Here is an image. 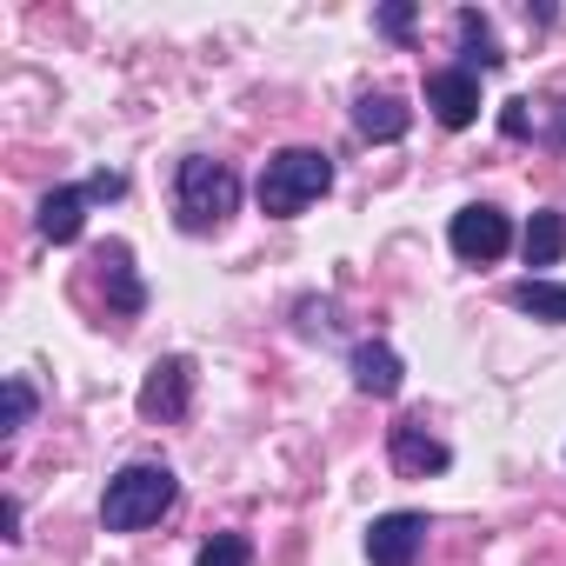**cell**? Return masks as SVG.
I'll return each mask as SVG.
<instances>
[{
  "instance_id": "obj_17",
  "label": "cell",
  "mask_w": 566,
  "mask_h": 566,
  "mask_svg": "<svg viewBox=\"0 0 566 566\" xmlns=\"http://www.w3.org/2000/svg\"><path fill=\"white\" fill-rule=\"evenodd\" d=\"M28 420H34V387H28V380L14 374V380H8V440H14V433H21Z\"/></svg>"
},
{
  "instance_id": "obj_18",
  "label": "cell",
  "mask_w": 566,
  "mask_h": 566,
  "mask_svg": "<svg viewBox=\"0 0 566 566\" xmlns=\"http://www.w3.org/2000/svg\"><path fill=\"white\" fill-rule=\"evenodd\" d=\"M380 34H387V41H407V34H413V8H407V0L380 8Z\"/></svg>"
},
{
  "instance_id": "obj_12",
  "label": "cell",
  "mask_w": 566,
  "mask_h": 566,
  "mask_svg": "<svg viewBox=\"0 0 566 566\" xmlns=\"http://www.w3.org/2000/svg\"><path fill=\"white\" fill-rule=\"evenodd\" d=\"M506 54H500V41H493V28H486V14L480 8H467L460 14V67L467 74H493Z\"/></svg>"
},
{
  "instance_id": "obj_4",
  "label": "cell",
  "mask_w": 566,
  "mask_h": 566,
  "mask_svg": "<svg viewBox=\"0 0 566 566\" xmlns=\"http://www.w3.org/2000/svg\"><path fill=\"white\" fill-rule=\"evenodd\" d=\"M187 400H193V360L187 354L154 360L147 380H140V420H180Z\"/></svg>"
},
{
  "instance_id": "obj_5",
  "label": "cell",
  "mask_w": 566,
  "mask_h": 566,
  "mask_svg": "<svg viewBox=\"0 0 566 566\" xmlns=\"http://www.w3.org/2000/svg\"><path fill=\"white\" fill-rule=\"evenodd\" d=\"M447 240H453L460 260H500L513 247V227H506L500 207H460L453 227H447Z\"/></svg>"
},
{
  "instance_id": "obj_16",
  "label": "cell",
  "mask_w": 566,
  "mask_h": 566,
  "mask_svg": "<svg viewBox=\"0 0 566 566\" xmlns=\"http://www.w3.org/2000/svg\"><path fill=\"white\" fill-rule=\"evenodd\" d=\"M193 566H253V546H247V533H213Z\"/></svg>"
},
{
  "instance_id": "obj_20",
  "label": "cell",
  "mask_w": 566,
  "mask_h": 566,
  "mask_svg": "<svg viewBox=\"0 0 566 566\" xmlns=\"http://www.w3.org/2000/svg\"><path fill=\"white\" fill-rule=\"evenodd\" d=\"M120 193H127V174H107V167H101V174L87 180V200H120Z\"/></svg>"
},
{
  "instance_id": "obj_8",
  "label": "cell",
  "mask_w": 566,
  "mask_h": 566,
  "mask_svg": "<svg viewBox=\"0 0 566 566\" xmlns=\"http://www.w3.org/2000/svg\"><path fill=\"white\" fill-rule=\"evenodd\" d=\"M387 447H394V467H400L407 480H427V473H447V467H453L447 440H433L427 420H400V427L387 433Z\"/></svg>"
},
{
  "instance_id": "obj_1",
  "label": "cell",
  "mask_w": 566,
  "mask_h": 566,
  "mask_svg": "<svg viewBox=\"0 0 566 566\" xmlns=\"http://www.w3.org/2000/svg\"><path fill=\"white\" fill-rule=\"evenodd\" d=\"M174 500H180V480H174L160 460H134V467H120V473L107 480V493H101V526H107V533H140V526H154Z\"/></svg>"
},
{
  "instance_id": "obj_21",
  "label": "cell",
  "mask_w": 566,
  "mask_h": 566,
  "mask_svg": "<svg viewBox=\"0 0 566 566\" xmlns=\"http://www.w3.org/2000/svg\"><path fill=\"white\" fill-rule=\"evenodd\" d=\"M301 327H321V334H327V327H334V307H327V301H301Z\"/></svg>"
},
{
  "instance_id": "obj_3",
  "label": "cell",
  "mask_w": 566,
  "mask_h": 566,
  "mask_svg": "<svg viewBox=\"0 0 566 566\" xmlns=\"http://www.w3.org/2000/svg\"><path fill=\"white\" fill-rule=\"evenodd\" d=\"M174 207H180V227L187 233H213L233 207H240V174L227 160H180V180H174Z\"/></svg>"
},
{
  "instance_id": "obj_7",
  "label": "cell",
  "mask_w": 566,
  "mask_h": 566,
  "mask_svg": "<svg viewBox=\"0 0 566 566\" xmlns=\"http://www.w3.org/2000/svg\"><path fill=\"white\" fill-rule=\"evenodd\" d=\"M427 546V520L420 513H380L374 533H367V559L374 566H413Z\"/></svg>"
},
{
  "instance_id": "obj_23",
  "label": "cell",
  "mask_w": 566,
  "mask_h": 566,
  "mask_svg": "<svg viewBox=\"0 0 566 566\" xmlns=\"http://www.w3.org/2000/svg\"><path fill=\"white\" fill-rule=\"evenodd\" d=\"M0 533H8V539H21V500H8V506H0Z\"/></svg>"
},
{
  "instance_id": "obj_9",
  "label": "cell",
  "mask_w": 566,
  "mask_h": 566,
  "mask_svg": "<svg viewBox=\"0 0 566 566\" xmlns=\"http://www.w3.org/2000/svg\"><path fill=\"white\" fill-rule=\"evenodd\" d=\"M400 374H407V367H400V354H394L387 340H360V347H354V387H360V394L394 400V394H400Z\"/></svg>"
},
{
  "instance_id": "obj_19",
  "label": "cell",
  "mask_w": 566,
  "mask_h": 566,
  "mask_svg": "<svg viewBox=\"0 0 566 566\" xmlns=\"http://www.w3.org/2000/svg\"><path fill=\"white\" fill-rule=\"evenodd\" d=\"M539 127V114H526V101H506V114H500V134H513V140H526Z\"/></svg>"
},
{
  "instance_id": "obj_11",
  "label": "cell",
  "mask_w": 566,
  "mask_h": 566,
  "mask_svg": "<svg viewBox=\"0 0 566 566\" xmlns=\"http://www.w3.org/2000/svg\"><path fill=\"white\" fill-rule=\"evenodd\" d=\"M354 127H360L367 140H400V134L413 127V114H407V101H400V94H360Z\"/></svg>"
},
{
  "instance_id": "obj_15",
  "label": "cell",
  "mask_w": 566,
  "mask_h": 566,
  "mask_svg": "<svg viewBox=\"0 0 566 566\" xmlns=\"http://www.w3.org/2000/svg\"><path fill=\"white\" fill-rule=\"evenodd\" d=\"M513 307L533 314V321L566 327V287H559V280H520V287H513Z\"/></svg>"
},
{
  "instance_id": "obj_2",
  "label": "cell",
  "mask_w": 566,
  "mask_h": 566,
  "mask_svg": "<svg viewBox=\"0 0 566 566\" xmlns=\"http://www.w3.org/2000/svg\"><path fill=\"white\" fill-rule=\"evenodd\" d=\"M327 187H334V160H327L321 147H280V154L260 167V213L294 220V213H307Z\"/></svg>"
},
{
  "instance_id": "obj_6",
  "label": "cell",
  "mask_w": 566,
  "mask_h": 566,
  "mask_svg": "<svg viewBox=\"0 0 566 566\" xmlns=\"http://www.w3.org/2000/svg\"><path fill=\"white\" fill-rule=\"evenodd\" d=\"M427 107H433L440 127H473L480 120V74H467V67L427 74Z\"/></svg>"
},
{
  "instance_id": "obj_13",
  "label": "cell",
  "mask_w": 566,
  "mask_h": 566,
  "mask_svg": "<svg viewBox=\"0 0 566 566\" xmlns=\"http://www.w3.org/2000/svg\"><path fill=\"white\" fill-rule=\"evenodd\" d=\"M101 266H107V307L114 314H140L147 307V287L134 280V266H127V247L114 240V247H101Z\"/></svg>"
},
{
  "instance_id": "obj_10",
  "label": "cell",
  "mask_w": 566,
  "mask_h": 566,
  "mask_svg": "<svg viewBox=\"0 0 566 566\" xmlns=\"http://www.w3.org/2000/svg\"><path fill=\"white\" fill-rule=\"evenodd\" d=\"M81 227H87V187H54L41 200V233L54 247H67V240H81Z\"/></svg>"
},
{
  "instance_id": "obj_22",
  "label": "cell",
  "mask_w": 566,
  "mask_h": 566,
  "mask_svg": "<svg viewBox=\"0 0 566 566\" xmlns=\"http://www.w3.org/2000/svg\"><path fill=\"white\" fill-rule=\"evenodd\" d=\"M539 134H546V140H553V147H566V101H553V120H546V127H539Z\"/></svg>"
},
{
  "instance_id": "obj_14",
  "label": "cell",
  "mask_w": 566,
  "mask_h": 566,
  "mask_svg": "<svg viewBox=\"0 0 566 566\" xmlns=\"http://www.w3.org/2000/svg\"><path fill=\"white\" fill-rule=\"evenodd\" d=\"M526 266H553L559 253H566V213L559 207H539L533 220H526Z\"/></svg>"
}]
</instances>
